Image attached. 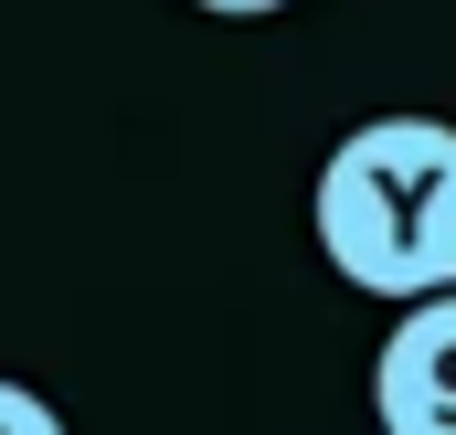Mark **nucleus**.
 I'll use <instances>...</instances> for the list:
<instances>
[{"instance_id":"2","label":"nucleus","mask_w":456,"mask_h":435,"mask_svg":"<svg viewBox=\"0 0 456 435\" xmlns=\"http://www.w3.org/2000/svg\"><path fill=\"white\" fill-rule=\"evenodd\" d=\"M371 414L382 435H456V287L414 298L371 350Z\"/></svg>"},{"instance_id":"4","label":"nucleus","mask_w":456,"mask_h":435,"mask_svg":"<svg viewBox=\"0 0 456 435\" xmlns=\"http://www.w3.org/2000/svg\"><path fill=\"white\" fill-rule=\"evenodd\" d=\"M191 11H213V21H265V11H287V0H191Z\"/></svg>"},{"instance_id":"3","label":"nucleus","mask_w":456,"mask_h":435,"mask_svg":"<svg viewBox=\"0 0 456 435\" xmlns=\"http://www.w3.org/2000/svg\"><path fill=\"white\" fill-rule=\"evenodd\" d=\"M0 435H64V414H53L32 382H11V372H0Z\"/></svg>"},{"instance_id":"1","label":"nucleus","mask_w":456,"mask_h":435,"mask_svg":"<svg viewBox=\"0 0 456 435\" xmlns=\"http://www.w3.org/2000/svg\"><path fill=\"white\" fill-rule=\"evenodd\" d=\"M308 223H319V255L340 287L382 298V308L446 298L456 287V127L446 117L340 127V149L319 160Z\"/></svg>"}]
</instances>
